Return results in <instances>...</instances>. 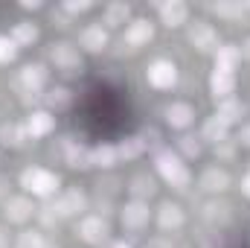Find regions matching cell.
Returning a JSON list of instances; mask_svg holds the SVG:
<instances>
[{"label": "cell", "instance_id": "1", "mask_svg": "<svg viewBox=\"0 0 250 248\" xmlns=\"http://www.w3.org/2000/svg\"><path fill=\"white\" fill-rule=\"evenodd\" d=\"M157 173H160L172 187H178V190H184V187L189 184L187 164H184L175 152H160V155H157Z\"/></svg>", "mask_w": 250, "mask_h": 248}, {"label": "cell", "instance_id": "2", "mask_svg": "<svg viewBox=\"0 0 250 248\" xmlns=\"http://www.w3.org/2000/svg\"><path fill=\"white\" fill-rule=\"evenodd\" d=\"M21 184H23V190H29L32 196H44V198H47V196H53V193L59 190V175L32 167V170H23Z\"/></svg>", "mask_w": 250, "mask_h": 248}, {"label": "cell", "instance_id": "3", "mask_svg": "<svg viewBox=\"0 0 250 248\" xmlns=\"http://www.w3.org/2000/svg\"><path fill=\"white\" fill-rule=\"evenodd\" d=\"M53 62H56V67H59L62 73H76V70H82L79 50H76L73 44H67V41L53 44Z\"/></svg>", "mask_w": 250, "mask_h": 248}, {"label": "cell", "instance_id": "4", "mask_svg": "<svg viewBox=\"0 0 250 248\" xmlns=\"http://www.w3.org/2000/svg\"><path fill=\"white\" fill-rule=\"evenodd\" d=\"M189 41H192L201 53H209V50H215L218 35H215V29H212L207 21H195V24L189 26Z\"/></svg>", "mask_w": 250, "mask_h": 248}, {"label": "cell", "instance_id": "5", "mask_svg": "<svg viewBox=\"0 0 250 248\" xmlns=\"http://www.w3.org/2000/svg\"><path fill=\"white\" fill-rule=\"evenodd\" d=\"M79 237L90 246H99L105 237H108V222L102 216H84L82 225H79Z\"/></svg>", "mask_w": 250, "mask_h": 248}, {"label": "cell", "instance_id": "6", "mask_svg": "<svg viewBox=\"0 0 250 248\" xmlns=\"http://www.w3.org/2000/svg\"><path fill=\"white\" fill-rule=\"evenodd\" d=\"M146 76H148V82H151L154 88H172V85L178 82V67L172 62H163V59H160V62H154L148 67Z\"/></svg>", "mask_w": 250, "mask_h": 248}, {"label": "cell", "instance_id": "7", "mask_svg": "<svg viewBox=\"0 0 250 248\" xmlns=\"http://www.w3.org/2000/svg\"><path fill=\"white\" fill-rule=\"evenodd\" d=\"M151 35H154V26H151L148 18H137V21H131L128 29H125V41H128L131 47H140V44L151 41Z\"/></svg>", "mask_w": 250, "mask_h": 248}, {"label": "cell", "instance_id": "8", "mask_svg": "<svg viewBox=\"0 0 250 248\" xmlns=\"http://www.w3.org/2000/svg\"><path fill=\"white\" fill-rule=\"evenodd\" d=\"M209 88H212V94H215L218 102L227 99V97L236 91V76H233V70H218V67H215V73H212V79H209Z\"/></svg>", "mask_w": 250, "mask_h": 248}, {"label": "cell", "instance_id": "9", "mask_svg": "<svg viewBox=\"0 0 250 248\" xmlns=\"http://www.w3.org/2000/svg\"><path fill=\"white\" fill-rule=\"evenodd\" d=\"M123 222H125V228H143L146 222H148V204L146 201H131V204H125L123 207Z\"/></svg>", "mask_w": 250, "mask_h": 248}, {"label": "cell", "instance_id": "10", "mask_svg": "<svg viewBox=\"0 0 250 248\" xmlns=\"http://www.w3.org/2000/svg\"><path fill=\"white\" fill-rule=\"evenodd\" d=\"M166 120L172 128H187L192 120H195V108L189 105V102H172L169 108H166Z\"/></svg>", "mask_w": 250, "mask_h": 248}, {"label": "cell", "instance_id": "11", "mask_svg": "<svg viewBox=\"0 0 250 248\" xmlns=\"http://www.w3.org/2000/svg\"><path fill=\"white\" fill-rule=\"evenodd\" d=\"M82 47H84L87 53H102V50L108 47V32H105L99 24L87 26V29L82 32Z\"/></svg>", "mask_w": 250, "mask_h": 248}, {"label": "cell", "instance_id": "12", "mask_svg": "<svg viewBox=\"0 0 250 248\" xmlns=\"http://www.w3.org/2000/svg\"><path fill=\"white\" fill-rule=\"evenodd\" d=\"M157 222H160L163 231H178V228L184 225V210H181L178 204L166 201V204H160V210H157Z\"/></svg>", "mask_w": 250, "mask_h": 248}, {"label": "cell", "instance_id": "13", "mask_svg": "<svg viewBox=\"0 0 250 248\" xmlns=\"http://www.w3.org/2000/svg\"><path fill=\"white\" fill-rule=\"evenodd\" d=\"M84 210V196L79 193V190H67L62 198L56 201V213L59 216H76V213H82Z\"/></svg>", "mask_w": 250, "mask_h": 248}, {"label": "cell", "instance_id": "14", "mask_svg": "<svg viewBox=\"0 0 250 248\" xmlns=\"http://www.w3.org/2000/svg\"><path fill=\"white\" fill-rule=\"evenodd\" d=\"M187 3H181V0H169V3H163L160 6V18H163V24L166 26H181V24H187Z\"/></svg>", "mask_w": 250, "mask_h": 248}, {"label": "cell", "instance_id": "15", "mask_svg": "<svg viewBox=\"0 0 250 248\" xmlns=\"http://www.w3.org/2000/svg\"><path fill=\"white\" fill-rule=\"evenodd\" d=\"M21 82H23V88H26L29 94H35V91L47 82V67H44V64H26V67L21 70Z\"/></svg>", "mask_w": 250, "mask_h": 248}, {"label": "cell", "instance_id": "16", "mask_svg": "<svg viewBox=\"0 0 250 248\" xmlns=\"http://www.w3.org/2000/svg\"><path fill=\"white\" fill-rule=\"evenodd\" d=\"M32 201L29 198H23V196H18V198H9L6 201V219L9 222H26L29 216H32Z\"/></svg>", "mask_w": 250, "mask_h": 248}, {"label": "cell", "instance_id": "17", "mask_svg": "<svg viewBox=\"0 0 250 248\" xmlns=\"http://www.w3.org/2000/svg\"><path fill=\"white\" fill-rule=\"evenodd\" d=\"M230 184V175L221 170V167H209L204 175H201V187L207 190V193H221V190H227Z\"/></svg>", "mask_w": 250, "mask_h": 248}, {"label": "cell", "instance_id": "18", "mask_svg": "<svg viewBox=\"0 0 250 248\" xmlns=\"http://www.w3.org/2000/svg\"><path fill=\"white\" fill-rule=\"evenodd\" d=\"M53 125H56V120H53L47 111H32L29 120H26V131H29L32 137H41V134H50Z\"/></svg>", "mask_w": 250, "mask_h": 248}, {"label": "cell", "instance_id": "19", "mask_svg": "<svg viewBox=\"0 0 250 248\" xmlns=\"http://www.w3.org/2000/svg\"><path fill=\"white\" fill-rule=\"evenodd\" d=\"M218 117L224 120V123H239L242 117H245V105L239 102V99H233V97H227V99H221L218 102Z\"/></svg>", "mask_w": 250, "mask_h": 248}, {"label": "cell", "instance_id": "20", "mask_svg": "<svg viewBox=\"0 0 250 248\" xmlns=\"http://www.w3.org/2000/svg\"><path fill=\"white\" fill-rule=\"evenodd\" d=\"M239 59H242V50H239L236 44L215 47V67H218V70H233Z\"/></svg>", "mask_w": 250, "mask_h": 248}, {"label": "cell", "instance_id": "21", "mask_svg": "<svg viewBox=\"0 0 250 248\" xmlns=\"http://www.w3.org/2000/svg\"><path fill=\"white\" fill-rule=\"evenodd\" d=\"M227 128H230V125L224 123V120H221L218 114H212V117H209V120L204 123V131H201V134H204V140L221 143V140H227Z\"/></svg>", "mask_w": 250, "mask_h": 248}, {"label": "cell", "instance_id": "22", "mask_svg": "<svg viewBox=\"0 0 250 248\" xmlns=\"http://www.w3.org/2000/svg\"><path fill=\"white\" fill-rule=\"evenodd\" d=\"M67 164L73 170H87L90 167V149H84L79 143H70L67 146Z\"/></svg>", "mask_w": 250, "mask_h": 248}, {"label": "cell", "instance_id": "23", "mask_svg": "<svg viewBox=\"0 0 250 248\" xmlns=\"http://www.w3.org/2000/svg\"><path fill=\"white\" fill-rule=\"evenodd\" d=\"M117 149L114 146H96L90 149V167H114L117 164Z\"/></svg>", "mask_w": 250, "mask_h": 248}, {"label": "cell", "instance_id": "24", "mask_svg": "<svg viewBox=\"0 0 250 248\" xmlns=\"http://www.w3.org/2000/svg\"><path fill=\"white\" fill-rule=\"evenodd\" d=\"M143 149H146V140L143 137H125L123 143L117 146V155L125 158V161H134V158L143 155Z\"/></svg>", "mask_w": 250, "mask_h": 248}, {"label": "cell", "instance_id": "25", "mask_svg": "<svg viewBox=\"0 0 250 248\" xmlns=\"http://www.w3.org/2000/svg\"><path fill=\"white\" fill-rule=\"evenodd\" d=\"M35 38H38V29H35L29 21L15 24V29H12V41H15V44H32Z\"/></svg>", "mask_w": 250, "mask_h": 248}, {"label": "cell", "instance_id": "26", "mask_svg": "<svg viewBox=\"0 0 250 248\" xmlns=\"http://www.w3.org/2000/svg\"><path fill=\"white\" fill-rule=\"evenodd\" d=\"M128 3H111L108 9H105V24L108 26H120V24H125L128 21Z\"/></svg>", "mask_w": 250, "mask_h": 248}, {"label": "cell", "instance_id": "27", "mask_svg": "<svg viewBox=\"0 0 250 248\" xmlns=\"http://www.w3.org/2000/svg\"><path fill=\"white\" fill-rule=\"evenodd\" d=\"M154 193V181L148 178V175H134V181H131V196L137 198V201H143L146 196H151Z\"/></svg>", "mask_w": 250, "mask_h": 248}, {"label": "cell", "instance_id": "28", "mask_svg": "<svg viewBox=\"0 0 250 248\" xmlns=\"http://www.w3.org/2000/svg\"><path fill=\"white\" fill-rule=\"evenodd\" d=\"M26 134H29V131L21 128V125H6V131H3L6 140H3V143H6V146H9V143H12V146H23V143H26Z\"/></svg>", "mask_w": 250, "mask_h": 248}, {"label": "cell", "instance_id": "29", "mask_svg": "<svg viewBox=\"0 0 250 248\" xmlns=\"http://www.w3.org/2000/svg\"><path fill=\"white\" fill-rule=\"evenodd\" d=\"M47 105H50V108H67V105H70V91H67V88H53V91L47 94Z\"/></svg>", "mask_w": 250, "mask_h": 248}, {"label": "cell", "instance_id": "30", "mask_svg": "<svg viewBox=\"0 0 250 248\" xmlns=\"http://www.w3.org/2000/svg\"><path fill=\"white\" fill-rule=\"evenodd\" d=\"M221 18H239L242 12H245V3H215L212 6Z\"/></svg>", "mask_w": 250, "mask_h": 248}, {"label": "cell", "instance_id": "31", "mask_svg": "<svg viewBox=\"0 0 250 248\" xmlns=\"http://www.w3.org/2000/svg\"><path fill=\"white\" fill-rule=\"evenodd\" d=\"M15 53H18V44L12 38H3L0 35V64H9L15 59Z\"/></svg>", "mask_w": 250, "mask_h": 248}, {"label": "cell", "instance_id": "32", "mask_svg": "<svg viewBox=\"0 0 250 248\" xmlns=\"http://www.w3.org/2000/svg\"><path fill=\"white\" fill-rule=\"evenodd\" d=\"M181 149H184V155H189V158H198L201 155V143L195 137H181Z\"/></svg>", "mask_w": 250, "mask_h": 248}, {"label": "cell", "instance_id": "33", "mask_svg": "<svg viewBox=\"0 0 250 248\" xmlns=\"http://www.w3.org/2000/svg\"><path fill=\"white\" fill-rule=\"evenodd\" d=\"M41 246H44L41 234H23L21 237V248H41Z\"/></svg>", "mask_w": 250, "mask_h": 248}, {"label": "cell", "instance_id": "34", "mask_svg": "<svg viewBox=\"0 0 250 248\" xmlns=\"http://www.w3.org/2000/svg\"><path fill=\"white\" fill-rule=\"evenodd\" d=\"M64 9H67V12H84V9H90V3H87V0H79V3L70 0V3H64Z\"/></svg>", "mask_w": 250, "mask_h": 248}, {"label": "cell", "instance_id": "35", "mask_svg": "<svg viewBox=\"0 0 250 248\" xmlns=\"http://www.w3.org/2000/svg\"><path fill=\"white\" fill-rule=\"evenodd\" d=\"M215 152H218V155H224V158H233V143L221 140V143H215Z\"/></svg>", "mask_w": 250, "mask_h": 248}, {"label": "cell", "instance_id": "36", "mask_svg": "<svg viewBox=\"0 0 250 248\" xmlns=\"http://www.w3.org/2000/svg\"><path fill=\"white\" fill-rule=\"evenodd\" d=\"M239 140H242L245 146H250V125H245V128H242V137H239Z\"/></svg>", "mask_w": 250, "mask_h": 248}, {"label": "cell", "instance_id": "37", "mask_svg": "<svg viewBox=\"0 0 250 248\" xmlns=\"http://www.w3.org/2000/svg\"><path fill=\"white\" fill-rule=\"evenodd\" d=\"M21 6H23V9H38V6H41V3H38V0H23V3H21Z\"/></svg>", "mask_w": 250, "mask_h": 248}, {"label": "cell", "instance_id": "38", "mask_svg": "<svg viewBox=\"0 0 250 248\" xmlns=\"http://www.w3.org/2000/svg\"><path fill=\"white\" fill-rule=\"evenodd\" d=\"M242 193H245V196L250 198V175L245 178V181H242Z\"/></svg>", "mask_w": 250, "mask_h": 248}, {"label": "cell", "instance_id": "39", "mask_svg": "<svg viewBox=\"0 0 250 248\" xmlns=\"http://www.w3.org/2000/svg\"><path fill=\"white\" fill-rule=\"evenodd\" d=\"M242 56H250V38L245 41V47H242Z\"/></svg>", "mask_w": 250, "mask_h": 248}, {"label": "cell", "instance_id": "40", "mask_svg": "<svg viewBox=\"0 0 250 248\" xmlns=\"http://www.w3.org/2000/svg\"><path fill=\"white\" fill-rule=\"evenodd\" d=\"M3 243H6V234H3V231H0V248H3Z\"/></svg>", "mask_w": 250, "mask_h": 248}, {"label": "cell", "instance_id": "41", "mask_svg": "<svg viewBox=\"0 0 250 248\" xmlns=\"http://www.w3.org/2000/svg\"><path fill=\"white\" fill-rule=\"evenodd\" d=\"M3 184H6V181H3V178H0V196H3Z\"/></svg>", "mask_w": 250, "mask_h": 248}, {"label": "cell", "instance_id": "42", "mask_svg": "<svg viewBox=\"0 0 250 248\" xmlns=\"http://www.w3.org/2000/svg\"><path fill=\"white\" fill-rule=\"evenodd\" d=\"M114 248H131V246H125V243H120V246H114Z\"/></svg>", "mask_w": 250, "mask_h": 248}, {"label": "cell", "instance_id": "43", "mask_svg": "<svg viewBox=\"0 0 250 248\" xmlns=\"http://www.w3.org/2000/svg\"><path fill=\"white\" fill-rule=\"evenodd\" d=\"M41 248H56V246H50V243H44V246H41Z\"/></svg>", "mask_w": 250, "mask_h": 248}, {"label": "cell", "instance_id": "44", "mask_svg": "<svg viewBox=\"0 0 250 248\" xmlns=\"http://www.w3.org/2000/svg\"><path fill=\"white\" fill-rule=\"evenodd\" d=\"M245 9H250V3H248V6H245Z\"/></svg>", "mask_w": 250, "mask_h": 248}]
</instances>
